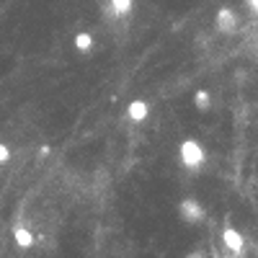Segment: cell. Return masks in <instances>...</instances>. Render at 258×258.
Listing matches in <instances>:
<instances>
[{"label":"cell","instance_id":"cell-1","mask_svg":"<svg viewBox=\"0 0 258 258\" xmlns=\"http://www.w3.org/2000/svg\"><path fill=\"white\" fill-rule=\"evenodd\" d=\"M178 160H181V165L188 168V170H199V168L204 165V160H207L204 147H202L197 140H183L181 147H178Z\"/></svg>","mask_w":258,"mask_h":258},{"label":"cell","instance_id":"cell-2","mask_svg":"<svg viewBox=\"0 0 258 258\" xmlns=\"http://www.w3.org/2000/svg\"><path fill=\"white\" fill-rule=\"evenodd\" d=\"M178 217L186 222V225H199V222H204V207L194 199V197H183L181 202H178Z\"/></svg>","mask_w":258,"mask_h":258},{"label":"cell","instance_id":"cell-3","mask_svg":"<svg viewBox=\"0 0 258 258\" xmlns=\"http://www.w3.org/2000/svg\"><path fill=\"white\" fill-rule=\"evenodd\" d=\"M222 243H225V248L230 250V253H243V248H245V238H243V232L238 230V227H232V225H225V230H222Z\"/></svg>","mask_w":258,"mask_h":258},{"label":"cell","instance_id":"cell-4","mask_svg":"<svg viewBox=\"0 0 258 258\" xmlns=\"http://www.w3.org/2000/svg\"><path fill=\"white\" fill-rule=\"evenodd\" d=\"M214 26H217L220 34H235L238 31V16H235L232 8H220L217 18H214Z\"/></svg>","mask_w":258,"mask_h":258},{"label":"cell","instance_id":"cell-5","mask_svg":"<svg viewBox=\"0 0 258 258\" xmlns=\"http://www.w3.org/2000/svg\"><path fill=\"white\" fill-rule=\"evenodd\" d=\"M147 116H150V106H147V101H142V98H135L132 103L126 106V119H129V121L142 124Z\"/></svg>","mask_w":258,"mask_h":258},{"label":"cell","instance_id":"cell-6","mask_svg":"<svg viewBox=\"0 0 258 258\" xmlns=\"http://www.w3.org/2000/svg\"><path fill=\"white\" fill-rule=\"evenodd\" d=\"M13 240H16L18 248H31V245L36 243L34 232H31L29 227H16V230H13Z\"/></svg>","mask_w":258,"mask_h":258},{"label":"cell","instance_id":"cell-7","mask_svg":"<svg viewBox=\"0 0 258 258\" xmlns=\"http://www.w3.org/2000/svg\"><path fill=\"white\" fill-rule=\"evenodd\" d=\"M75 49L83 52V54L91 52V49H93V36H91L88 31H80V34L75 36Z\"/></svg>","mask_w":258,"mask_h":258},{"label":"cell","instance_id":"cell-8","mask_svg":"<svg viewBox=\"0 0 258 258\" xmlns=\"http://www.w3.org/2000/svg\"><path fill=\"white\" fill-rule=\"evenodd\" d=\"M194 106H197L199 111H209V106H212V96H209V91L199 88L197 93H194Z\"/></svg>","mask_w":258,"mask_h":258},{"label":"cell","instance_id":"cell-9","mask_svg":"<svg viewBox=\"0 0 258 258\" xmlns=\"http://www.w3.org/2000/svg\"><path fill=\"white\" fill-rule=\"evenodd\" d=\"M111 11H114V18H124L132 11V0H111Z\"/></svg>","mask_w":258,"mask_h":258},{"label":"cell","instance_id":"cell-10","mask_svg":"<svg viewBox=\"0 0 258 258\" xmlns=\"http://www.w3.org/2000/svg\"><path fill=\"white\" fill-rule=\"evenodd\" d=\"M8 160H11V147L6 142H0V165L8 163Z\"/></svg>","mask_w":258,"mask_h":258},{"label":"cell","instance_id":"cell-11","mask_svg":"<svg viewBox=\"0 0 258 258\" xmlns=\"http://www.w3.org/2000/svg\"><path fill=\"white\" fill-rule=\"evenodd\" d=\"M235 83H245V70H238V73H235Z\"/></svg>","mask_w":258,"mask_h":258},{"label":"cell","instance_id":"cell-12","mask_svg":"<svg viewBox=\"0 0 258 258\" xmlns=\"http://www.w3.org/2000/svg\"><path fill=\"white\" fill-rule=\"evenodd\" d=\"M248 8H250V11L258 16V0H248Z\"/></svg>","mask_w":258,"mask_h":258},{"label":"cell","instance_id":"cell-13","mask_svg":"<svg viewBox=\"0 0 258 258\" xmlns=\"http://www.w3.org/2000/svg\"><path fill=\"white\" fill-rule=\"evenodd\" d=\"M186 258H204V255H202V253H188Z\"/></svg>","mask_w":258,"mask_h":258}]
</instances>
